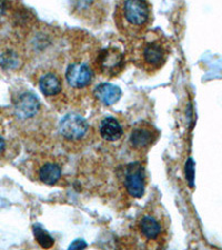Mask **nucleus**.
<instances>
[{
	"instance_id": "obj_1",
	"label": "nucleus",
	"mask_w": 222,
	"mask_h": 250,
	"mask_svg": "<svg viewBox=\"0 0 222 250\" xmlns=\"http://www.w3.org/2000/svg\"><path fill=\"white\" fill-rule=\"evenodd\" d=\"M14 116L17 120L19 135H25L38 146L51 141L54 132V119L31 91H23L14 102Z\"/></svg>"
},
{
	"instance_id": "obj_2",
	"label": "nucleus",
	"mask_w": 222,
	"mask_h": 250,
	"mask_svg": "<svg viewBox=\"0 0 222 250\" xmlns=\"http://www.w3.org/2000/svg\"><path fill=\"white\" fill-rule=\"evenodd\" d=\"M96 46L90 42L88 36L77 37V43L72 45L69 62L64 71V86L68 98L72 102L81 100L89 95L95 80V70L92 58Z\"/></svg>"
},
{
	"instance_id": "obj_3",
	"label": "nucleus",
	"mask_w": 222,
	"mask_h": 250,
	"mask_svg": "<svg viewBox=\"0 0 222 250\" xmlns=\"http://www.w3.org/2000/svg\"><path fill=\"white\" fill-rule=\"evenodd\" d=\"M171 52L169 39L158 31H147L130 40L129 56L137 68L148 75H155L167 63Z\"/></svg>"
},
{
	"instance_id": "obj_4",
	"label": "nucleus",
	"mask_w": 222,
	"mask_h": 250,
	"mask_svg": "<svg viewBox=\"0 0 222 250\" xmlns=\"http://www.w3.org/2000/svg\"><path fill=\"white\" fill-rule=\"evenodd\" d=\"M132 229L144 248H163L168 243L170 233L168 212L162 205L149 204L137 217Z\"/></svg>"
},
{
	"instance_id": "obj_5",
	"label": "nucleus",
	"mask_w": 222,
	"mask_h": 250,
	"mask_svg": "<svg viewBox=\"0 0 222 250\" xmlns=\"http://www.w3.org/2000/svg\"><path fill=\"white\" fill-rule=\"evenodd\" d=\"M114 20L117 30L128 40L140 37L149 30L153 16L149 0H119Z\"/></svg>"
},
{
	"instance_id": "obj_6",
	"label": "nucleus",
	"mask_w": 222,
	"mask_h": 250,
	"mask_svg": "<svg viewBox=\"0 0 222 250\" xmlns=\"http://www.w3.org/2000/svg\"><path fill=\"white\" fill-rule=\"evenodd\" d=\"M57 135L59 144L70 154L83 151L95 139L94 127L77 114H68L60 120Z\"/></svg>"
},
{
	"instance_id": "obj_7",
	"label": "nucleus",
	"mask_w": 222,
	"mask_h": 250,
	"mask_svg": "<svg viewBox=\"0 0 222 250\" xmlns=\"http://www.w3.org/2000/svg\"><path fill=\"white\" fill-rule=\"evenodd\" d=\"M66 167L67 159L50 151H39L29 160L31 179L49 187L66 186Z\"/></svg>"
},
{
	"instance_id": "obj_8",
	"label": "nucleus",
	"mask_w": 222,
	"mask_h": 250,
	"mask_svg": "<svg viewBox=\"0 0 222 250\" xmlns=\"http://www.w3.org/2000/svg\"><path fill=\"white\" fill-rule=\"evenodd\" d=\"M127 64L126 56L119 48L106 47L97 49L92 58V67L95 74L102 76L103 78H116L124 70Z\"/></svg>"
},
{
	"instance_id": "obj_9",
	"label": "nucleus",
	"mask_w": 222,
	"mask_h": 250,
	"mask_svg": "<svg viewBox=\"0 0 222 250\" xmlns=\"http://www.w3.org/2000/svg\"><path fill=\"white\" fill-rule=\"evenodd\" d=\"M118 179L120 188L129 198H142L147 186V172L143 163L137 160L123 166L120 169Z\"/></svg>"
},
{
	"instance_id": "obj_10",
	"label": "nucleus",
	"mask_w": 222,
	"mask_h": 250,
	"mask_svg": "<svg viewBox=\"0 0 222 250\" xmlns=\"http://www.w3.org/2000/svg\"><path fill=\"white\" fill-rule=\"evenodd\" d=\"M38 87L44 98L49 100L56 107H63L68 103L64 79L61 74L55 68H41L38 71Z\"/></svg>"
},
{
	"instance_id": "obj_11",
	"label": "nucleus",
	"mask_w": 222,
	"mask_h": 250,
	"mask_svg": "<svg viewBox=\"0 0 222 250\" xmlns=\"http://www.w3.org/2000/svg\"><path fill=\"white\" fill-rule=\"evenodd\" d=\"M158 139L159 130L152 124L148 122L137 123L129 132V150L137 158H144Z\"/></svg>"
},
{
	"instance_id": "obj_12",
	"label": "nucleus",
	"mask_w": 222,
	"mask_h": 250,
	"mask_svg": "<svg viewBox=\"0 0 222 250\" xmlns=\"http://www.w3.org/2000/svg\"><path fill=\"white\" fill-rule=\"evenodd\" d=\"M27 46L20 39H7L0 46V68L6 71H17L29 62Z\"/></svg>"
},
{
	"instance_id": "obj_13",
	"label": "nucleus",
	"mask_w": 222,
	"mask_h": 250,
	"mask_svg": "<svg viewBox=\"0 0 222 250\" xmlns=\"http://www.w3.org/2000/svg\"><path fill=\"white\" fill-rule=\"evenodd\" d=\"M19 131L16 125L8 124L5 118L0 119V161L16 158L20 151Z\"/></svg>"
},
{
	"instance_id": "obj_14",
	"label": "nucleus",
	"mask_w": 222,
	"mask_h": 250,
	"mask_svg": "<svg viewBox=\"0 0 222 250\" xmlns=\"http://www.w3.org/2000/svg\"><path fill=\"white\" fill-rule=\"evenodd\" d=\"M95 137L98 136L104 143H117L124 136V128L119 118L115 116H104L94 128Z\"/></svg>"
},
{
	"instance_id": "obj_15",
	"label": "nucleus",
	"mask_w": 222,
	"mask_h": 250,
	"mask_svg": "<svg viewBox=\"0 0 222 250\" xmlns=\"http://www.w3.org/2000/svg\"><path fill=\"white\" fill-rule=\"evenodd\" d=\"M94 95L95 98L104 106H112L119 102L122 96V91L115 84L103 83L95 88Z\"/></svg>"
},
{
	"instance_id": "obj_16",
	"label": "nucleus",
	"mask_w": 222,
	"mask_h": 250,
	"mask_svg": "<svg viewBox=\"0 0 222 250\" xmlns=\"http://www.w3.org/2000/svg\"><path fill=\"white\" fill-rule=\"evenodd\" d=\"M34 236L36 241H37L42 248H51L55 244V240L52 239V237L49 233L46 230H43V229L38 225H36L34 227Z\"/></svg>"
},
{
	"instance_id": "obj_17",
	"label": "nucleus",
	"mask_w": 222,
	"mask_h": 250,
	"mask_svg": "<svg viewBox=\"0 0 222 250\" xmlns=\"http://www.w3.org/2000/svg\"><path fill=\"white\" fill-rule=\"evenodd\" d=\"M10 10L9 0H0V20L6 18V16Z\"/></svg>"
}]
</instances>
